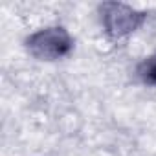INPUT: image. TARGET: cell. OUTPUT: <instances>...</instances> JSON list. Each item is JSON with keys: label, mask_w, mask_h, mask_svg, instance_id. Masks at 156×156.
<instances>
[{"label": "cell", "mask_w": 156, "mask_h": 156, "mask_svg": "<svg viewBox=\"0 0 156 156\" xmlns=\"http://www.w3.org/2000/svg\"><path fill=\"white\" fill-rule=\"evenodd\" d=\"M28 48L37 59L53 61L72 50V39L62 28H48L30 37Z\"/></svg>", "instance_id": "obj_1"}, {"label": "cell", "mask_w": 156, "mask_h": 156, "mask_svg": "<svg viewBox=\"0 0 156 156\" xmlns=\"http://www.w3.org/2000/svg\"><path fill=\"white\" fill-rule=\"evenodd\" d=\"M143 19H145L143 13H138L130 8L118 6V4L105 6V26H107V31L114 37H121L132 31L141 24Z\"/></svg>", "instance_id": "obj_2"}, {"label": "cell", "mask_w": 156, "mask_h": 156, "mask_svg": "<svg viewBox=\"0 0 156 156\" xmlns=\"http://www.w3.org/2000/svg\"><path fill=\"white\" fill-rule=\"evenodd\" d=\"M138 75L145 85L156 87V55H151V57H147L145 61L140 62Z\"/></svg>", "instance_id": "obj_3"}]
</instances>
